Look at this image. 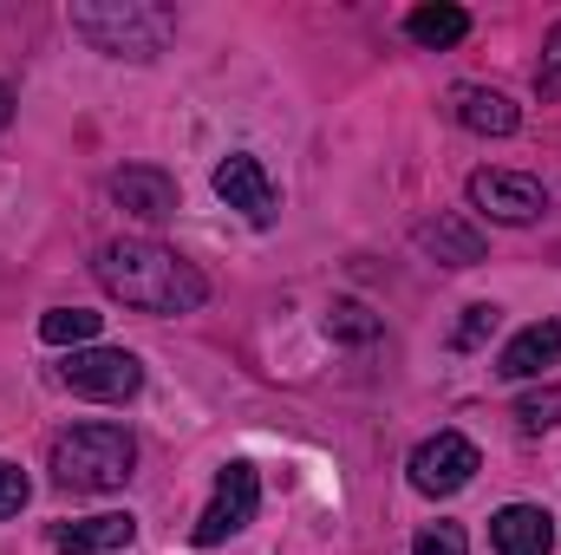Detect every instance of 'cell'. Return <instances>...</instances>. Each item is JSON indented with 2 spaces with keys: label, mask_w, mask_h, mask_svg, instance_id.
<instances>
[{
  "label": "cell",
  "mask_w": 561,
  "mask_h": 555,
  "mask_svg": "<svg viewBox=\"0 0 561 555\" xmlns=\"http://www.w3.org/2000/svg\"><path fill=\"white\" fill-rule=\"evenodd\" d=\"M216 196L229 203V209H242L249 223H275V183H268V170L255 163V157H222L216 163Z\"/></svg>",
  "instance_id": "cell-8"
},
{
  "label": "cell",
  "mask_w": 561,
  "mask_h": 555,
  "mask_svg": "<svg viewBox=\"0 0 561 555\" xmlns=\"http://www.w3.org/2000/svg\"><path fill=\"white\" fill-rule=\"evenodd\" d=\"M412 242H419L431 262H444V269H477V262L490 256L483 236H477L463 216H450V209H444V216H424L419 229H412Z\"/></svg>",
  "instance_id": "cell-12"
},
{
  "label": "cell",
  "mask_w": 561,
  "mask_h": 555,
  "mask_svg": "<svg viewBox=\"0 0 561 555\" xmlns=\"http://www.w3.org/2000/svg\"><path fill=\"white\" fill-rule=\"evenodd\" d=\"M26 497H33L26 471H20V464H0V523H7V517H20V510H26Z\"/></svg>",
  "instance_id": "cell-21"
},
{
  "label": "cell",
  "mask_w": 561,
  "mask_h": 555,
  "mask_svg": "<svg viewBox=\"0 0 561 555\" xmlns=\"http://www.w3.org/2000/svg\"><path fill=\"white\" fill-rule=\"evenodd\" d=\"M7 118H13V92L0 86V132H7Z\"/></svg>",
  "instance_id": "cell-23"
},
{
  "label": "cell",
  "mask_w": 561,
  "mask_h": 555,
  "mask_svg": "<svg viewBox=\"0 0 561 555\" xmlns=\"http://www.w3.org/2000/svg\"><path fill=\"white\" fill-rule=\"evenodd\" d=\"M470 203L490 216V223H510V229H529L549 216V190L523 170H477L470 177Z\"/></svg>",
  "instance_id": "cell-6"
},
{
  "label": "cell",
  "mask_w": 561,
  "mask_h": 555,
  "mask_svg": "<svg viewBox=\"0 0 561 555\" xmlns=\"http://www.w3.org/2000/svg\"><path fill=\"white\" fill-rule=\"evenodd\" d=\"M66 20L92 53H112V59H157L176 33V13L157 0H72Z\"/></svg>",
  "instance_id": "cell-2"
},
{
  "label": "cell",
  "mask_w": 561,
  "mask_h": 555,
  "mask_svg": "<svg viewBox=\"0 0 561 555\" xmlns=\"http://www.w3.org/2000/svg\"><path fill=\"white\" fill-rule=\"evenodd\" d=\"M46 464H53V484H66V490H118L138 464V438L112 418H92V424L59 431Z\"/></svg>",
  "instance_id": "cell-3"
},
{
  "label": "cell",
  "mask_w": 561,
  "mask_h": 555,
  "mask_svg": "<svg viewBox=\"0 0 561 555\" xmlns=\"http://www.w3.org/2000/svg\"><path fill=\"white\" fill-rule=\"evenodd\" d=\"M496 327H503V307L477 301V307H463V327L450 333V347H457V353H470V347H483V340H490Z\"/></svg>",
  "instance_id": "cell-18"
},
{
  "label": "cell",
  "mask_w": 561,
  "mask_h": 555,
  "mask_svg": "<svg viewBox=\"0 0 561 555\" xmlns=\"http://www.w3.org/2000/svg\"><path fill=\"white\" fill-rule=\"evenodd\" d=\"M561 418V386H549V393H529V399H516V424L523 431H549Z\"/></svg>",
  "instance_id": "cell-19"
},
{
  "label": "cell",
  "mask_w": 561,
  "mask_h": 555,
  "mask_svg": "<svg viewBox=\"0 0 561 555\" xmlns=\"http://www.w3.org/2000/svg\"><path fill=\"white\" fill-rule=\"evenodd\" d=\"M450 118H457L463 132H477V138H510V132L523 125V112H516L496 86H457V92H450Z\"/></svg>",
  "instance_id": "cell-13"
},
{
  "label": "cell",
  "mask_w": 561,
  "mask_h": 555,
  "mask_svg": "<svg viewBox=\"0 0 561 555\" xmlns=\"http://www.w3.org/2000/svg\"><path fill=\"white\" fill-rule=\"evenodd\" d=\"M405 471H412V490H424V497H457L483 471V457H477V444L463 431H437V438H424L412 451Z\"/></svg>",
  "instance_id": "cell-7"
},
{
  "label": "cell",
  "mask_w": 561,
  "mask_h": 555,
  "mask_svg": "<svg viewBox=\"0 0 561 555\" xmlns=\"http://www.w3.org/2000/svg\"><path fill=\"white\" fill-rule=\"evenodd\" d=\"M405 33L431 53H444V46H457L470 33V13L463 7H419V13H405Z\"/></svg>",
  "instance_id": "cell-15"
},
{
  "label": "cell",
  "mask_w": 561,
  "mask_h": 555,
  "mask_svg": "<svg viewBox=\"0 0 561 555\" xmlns=\"http://www.w3.org/2000/svg\"><path fill=\"white\" fill-rule=\"evenodd\" d=\"M561 360V320H536V327H523L503 353H496V373L503 380H536L542 366H556Z\"/></svg>",
  "instance_id": "cell-14"
},
{
  "label": "cell",
  "mask_w": 561,
  "mask_h": 555,
  "mask_svg": "<svg viewBox=\"0 0 561 555\" xmlns=\"http://www.w3.org/2000/svg\"><path fill=\"white\" fill-rule=\"evenodd\" d=\"M327 333L346 340V347H366V340H379V314L366 301H333L327 307Z\"/></svg>",
  "instance_id": "cell-17"
},
{
  "label": "cell",
  "mask_w": 561,
  "mask_h": 555,
  "mask_svg": "<svg viewBox=\"0 0 561 555\" xmlns=\"http://www.w3.org/2000/svg\"><path fill=\"white\" fill-rule=\"evenodd\" d=\"M112 203L125 216H138V223H163V216H176V183L157 163H125L112 177Z\"/></svg>",
  "instance_id": "cell-10"
},
{
  "label": "cell",
  "mask_w": 561,
  "mask_h": 555,
  "mask_svg": "<svg viewBox=\"0 0 561 555\" xmlns=\"http://www.w3.org/2000/svg\"><path fill=\"white\" fill-rule=\"evenodd\" d=\"M39 340H46V347H72V353H79V347H92V340H99V314H92V307H53V314L39 320Z\"/></svg>",
  "instance_id": "cell-16"
},
{
  "label": "cell",
  "mask_w": 561,
  "mask_h": 555,
  "mask_svg": "<svg viewBox=\"0 0 561 555\" xmlns=\"http://www.w3.org/2000/svg\"><path fill=\"white\" fill-rule=\"evenodd\" d=\"M138 517L131 510H105V517H79V523H53L46 543L59 555H105V550H131Z\"/></svg>",
  "instance_id": "cell-9"
},
{
  "label": "cell",
  "mask_w": 561,
  "mask_h": 555,
  "mask_svg": "<svg viewBox=\"0 0 561 555\" xmlns=\"http://www.w3.org/2000/svg\"><path fill=\"white\" fill-rule=\"evenodd\" d=\"M255 503H262V477H255V464H222L216 471V497H209V510L196 517V530H190V543L196 550H216V543H229L236 530H249L255 523Z\"/></svg>",
  "instance_id": "cell-4"
},
{
  "label": "cell",
  "mask_w": 561,
  "mask_h": 555,
  "mask_svg": "<svg viewBox=\"0 0 561 555\" xmlns=\"http://www.w3.org/2000/svg\"><path fill=\"white\" fill-rule=\"evenodd\" d=\"M536 92L561 99V20L549 26V46H542V66H536Z\"/></svg>",
  "instance_id": "cell-22"
},
{
  "label": "cell",
  "mask_w": 561,
  "mask_h": 555,
  "mask_svg": "<svg viewBox=\"0 0 561 555\" xmlns=\"http://www.w3.org/2000/svg\"><path fill=\"white\" fill-rule=\"evenodd\" d=\"M59 380H66L79 399H105V406H118V399H131V393L144 386V360L138 353H125V347H79V353H66Z\"/></svg>",
  "instance_id": "cell-5"
},
{
  "label": "cell",
  "mask_w": 561,
  "mask_h": 555,
  "mask_svg": "<svg viewBox=\"0 0 561 555\" xmlns=\"http://www.w3.org/2000/svg\"><path fill=\"white\" fill-rule=\"evenodd\" d=\"M412 555H470V543H463L457 523H431L419 543H412Z\"/></svg>",
  "instance_id": "cell-20"
},
{
  "label": "cell",
  "mask_w": 561,
  "mask_h": 555,
  "mask_svg": "<svg viewBox=\"0 0 561 555\" xmlns=\"http://www.w3.org/2000/svg\"><path fill=\"white\" fill-rule=\"evenodd\" d=\"M99 287L138 314H196L209 301V281L196 262H183L176 249L150 242V236H125V242H105L99 249Z\"/></svg>",
  "instance_id": "cell-1"
},
{
  "label": "cell",
  "mask_w": 561,
  "mask_h": 555,
  "mask_svg": "<svg viewBox=\"0 0 561 555\" xmlns=\"http://www.w3.org/2000/svg\"><path fill=\"white\" fill-rule=\"evenodd\" d=\"M490 543H496V555H549L556 550V517L536 503H503L490 517Z\"/></svg>",
  "instance_id": "cell-11"
}]
</instances>
